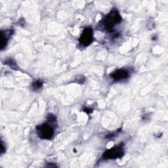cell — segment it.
Listing matches in <instances>:
<instances>
[{
  "label": "cell",
  "mask_w": 168,
  "mask_h": 168,
  "mask_svg": "<svg viewBox=\"0 0 168 168\" xmlns=\"http://www.w3.org/2000/svg\"><path fill=\"white\" fill-rule=\"evenodd\" d=\"M121 16L118 11L114 8L100 22V29L108 32H112L116 25H118L121 22Z\"/></svg>",
  "instance_id": "1"
},
{
  "label": "cell",
  "mask_w": 168,
  "mask_h": 168,
  "mask_svg": "<svg viewBox=\"0 0 168 168\" xmlns=\"http://www.w3.org/2000/svg\"><path fill=\"white\" fill-rule=\"evenodd\" d=\"M55 124L48 122L39 125L36 127V133L39 138L42 139L50 140L53 137L55 134Z\"/></svg>",
  "instance_id": "2"
},
{
  "label": "cell",
  "mask_w": 168,
  "mask_h": 168,
  "mask_svg": "<svg viewBox=\"0 0 168 168\" xmlns=\"http://www.w3.org/2000/svg\"><path fill=\"white\" fill-rule=\"evenodd\" d=\"M124 155V143H120L118 145L106 150L102 155V159L105 160H115L121 158Z\"/></svg>",
  "instance_id": "3"
},
{
  "label": "cell",
  "mask_w": 168,
  "mask_h": 168,
  "mask_svg": "<svg viewBox=\"0 0 168 168\" xmlns=\"http://www.w3.org/2000/svg\"><path fill=\"white\" fill-rule=\"evenodd\" d=\"M93 41V30L91 27H87L81 34L79 42L84 47H88Z\"/></svg>",
  "instance_id": "4"
},
{
  "label": "cell",
  "mask_w": 168,
  "mask_h": 168,
  "mask_svg": "<svg viewBox=\"0 0 168 168\" xmlns=\"http://www.w3.org/2000/svg\"><path fill=\"white\" fill-rule=\"evenodd\" d=\"M129 72L125 69H118L110 75L111 78L114 82H120L129 77Z\"/></svg>",
  "instance_id": "5"
},
{
  "label": "cell",
  "mask_w": 168,
  "mask_h": 168,
  "mask_svg": "<svg viewBox=\"0 0 168 168\" xmlns=\"http://www.w3.org/2000/svg\"><path fill=\"white\" fill-rule=\"evenodd\" d=\"M13 33V30H7L5 31L1 32L2 36V45H1V49L3 50L7 46L9 39L10 37Z\"/></svg>",
  "instance_id": "6"
},
{
  "label": "cell",
  "mask_w": 168,
  "mask_h": 168,
  "mask_svg": "<svg viewBox=\"0 0 168 168\" xmlns=\"http://www.w3.org/2000/svg\"><path fill=\"white\" fill-rule=\"evenodd\" d=\"M43 82H42L41 80L34 81V82L32 84V89L34 91H38L43 87Z\"/></svg>",
  "instance_id": "7"
},
{
  "label": "cell",
  "mask_w": 168,
  "mask_h": 168,
  "mask_svg": "<svg viewBox=\"0 0 168 168\" xmlns=\"http://www.w3.org/2000/svg\"><path fill=\"white\" fill-rule=\"evenodd\" d=\"M5 65H7L8 66H9L10 67H11L13 69L18 68V67H17V66H16V62H15V61L13 59H11V58H9V59H6V61H5Z\"/></svg>",
  "instance_id": "8"
},
{
  "label": "cell",
  "mask_w": 168,
  "mask_h": 168,
  "mask_svg": "<svg viewBox=\"0 0 168 168\" xmlns=\"http://www.w3.org/2000/svg\"><path fill=\"white\" fill-rule=\"evenodd\" d=\"M119 132V131H118ZM118 132H114V133H109V134L108 135H107V136H106V138H109V139H110V138H114V137H115L117 135V134H118Z\"/></svg>",
  "instance_id": "9"
},
{
  "label": "cell",
  "mask_w": 168,
  "mask_h": 168,
  "mask_svg": "<svg viewBox=\"0 0 168 168\" xmlns=\"http://www.w3.org/2000/svg\"><path fill=\"white\" fill-rule=\"evenodd\" d=\"M5 152V146L3 142V141H1V154H3Z\"/></svg>",
  "instance_id": "10"
},
{
  "label": "cell",
  "mask_w": 168,
  "mask_h": 168,
  "mask_svg": "<svg viewBox=\"0 0 168 168\" xmlns=\"http://www.w3.org/2000/svg\"><path fill=\"white\" fill-rule=\"evenodd\" d=\"M84 111L87 114H91L93 112V109L91 108H85L84 109Z\"/></svg>",
  "instance_id": "11"
},
{
  "label": "cell",
  "mask_w": 168,
  "mask_h": 168,
  "mask_svg": "<svg viewBox=\"0 0 168 168\" xmlns=\"http://www.w3.org/2000/svg\"><path fill=\"white\" fill-rule=\"evenodd\" d=\"M57 166H58L55 164V163H53V164L51 163V164H49V163H47V164H46L45 166V167H56Z\"/></svg>",
  "instance_id": "12"
}]
</instances>
